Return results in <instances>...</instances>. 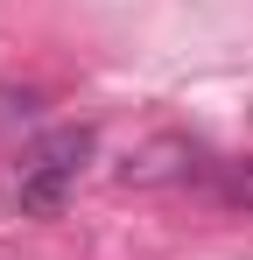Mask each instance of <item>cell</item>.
I'll use <instances>...</instances> for the list:
<instances>
[{"instance_id":"obj_1","label":"cell","mask_w":253,"mask_h":260,"mask_svg":"<svg viewBox=\"0 0 253 260\" xmlns=\"http://www.w3.org/2000/svg\"><path fill=\"white\" fill-rule=\"evenodd\" d=\"M91 148H99L91 127L42 134L36 148L21 155V176H14V204H21V218H56V211H64L71 190H78V176H84V162H91Z\"/></svg>"},{"instance_id":"obj_2","label":"cell","mask_w":253,"mask_h":260,"mask_svg":"<svg viewBox=\"0 0 253 260\" xmlns=\"http://www.w3.org/2000/svg\"><path fill=\"white\" fill-rule=\"evenodd\" d=\"M225 204H239V211H253V162H239V169L225 176Z\"/></svg>"}]
</instances>
